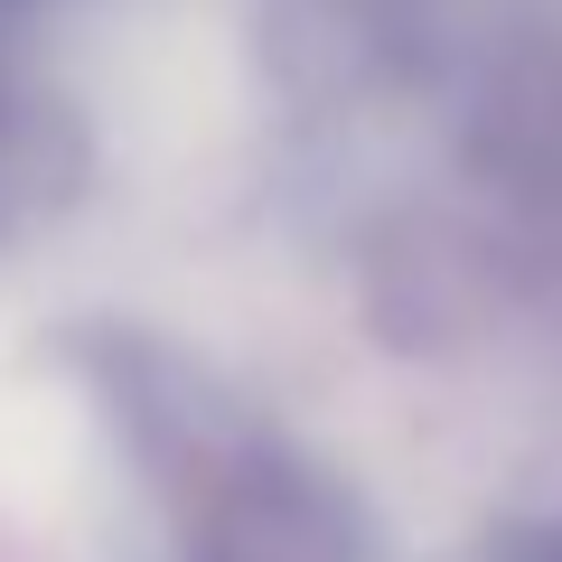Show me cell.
<instances>
[{
  "label": "cell",
  "instance_id": "1",
  "mask_svg": "<svg viewBox=\"0 0 562 562\" xmlns=\"http://www.w3.org/2000/svg\"><path fill=\"white\" fill-rule=\"evenodd\" d=\"M85 366L140 487L160 497L179 562H375L357 497L319 460H301L244 394H225L198 357L113 328L85 347Z\"/></svg>",
  "mask_w": 562,
  "mask_h": 562
},
{
  "label": "cell",
  "instance_id": "4",
  "mask_svg": "<svg viewBox=\"0 0 562 562\" xmlns=\"http://www.w3.org/2000/svg\"><path fill=\"white\" fill-rule=\"evenodd\" d=\"M487 562H562V525H506Z\"/></svg>",
  "mask_w": 562,
  "mask_h": 562
},
{
  "label": "cell",
  "instance_id": "3",
  "mask_svg": "<svg viewBox=\"0 0 562 562\" xmlns=\"http://www.w3.org/2000/svg\"><path fill=\"white\" fill-rule=\"evenodd\" d=\"M85 179V132L10 47H0V235L57 216Z\"/></svg>",
  "mask_w": 562,
  "mask_h": 562
},
{
  "label": "cell",
  "instance_id": "2",
  "mask_svg": "<svg viewBox=\"0 0 562 562\" xmlns=\"http://www.w3.org/2000/svg\"><path fill=\"white\" fill-rule=\"evenodd\" d=\"M450 160L479 198L487 254L562 338V38L497 29L450 85Z\"/></svg>",
  "mask_w": 562,
  "mask_h": 562
},
{
  "label": "cell",
  "instance_id": "5",
  "mask_svg": "<svg viewBox=\"0 0 562 562\" xmlns=\"http://www.w3.org/2000/svg\"><path fill=\"white\" fill-rule=\"evenodd\" d=\"M0 10H20V0H0Z\"/></svg>",
  "mask_w": 562,
  "mask_h": 562
}]
</instances>
